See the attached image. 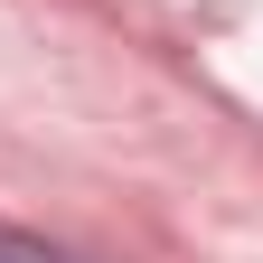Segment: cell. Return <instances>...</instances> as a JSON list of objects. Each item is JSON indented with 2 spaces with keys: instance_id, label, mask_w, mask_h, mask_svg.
<instances>
[{
  "instance_id": "6da1fadb",
  "label": "cell",
  "mask_w": 263,
  "mask_h": 263,
  "mask_svg": "<svg viewBox=\"0 0 263 263\" xmlns=\"http://www.w3.org/2000/svg\"><path fill=\"white\" fill-rule=\"evenodd\" d=\"M0 263H57L38 235H10V226H0Z\"/></svg>"
}]
</instances>
